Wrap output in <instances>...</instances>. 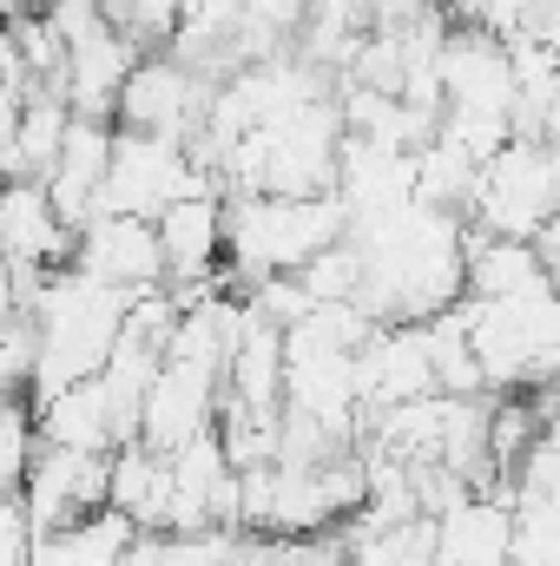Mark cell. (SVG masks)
Masks as SVG:
<instances>
[{"label":"cell","mask_w":560,"mask_h":566,"mask_svg":"<svg viewBox=\"0 0 560 566\" xmlns=\"http://www.w3.org/2000/svg\"><path fill=\"white\" fill-rule=\"evenodd\" d=\"M126 310H133V290H113V283H100L80 264L46 271L40 296L27 303V316L40 329V363H33L27 402L66 389L80 376H100L106 356H113V343H120V329H126Z\"/></svg>","instance_id":"6da1fadb"},{"label":"cell","mask_w":560,"mask_h":566,"mask_svg":"<svg viewBox=\"0 0 560 566\" xmlns=\"http://www.w3.org/2000/svg\"><path fill=\"white\" fill-rule=\"evenodd\" d=\"M350 231V211L336 191H231V224H225V258L231 277H278V271H303L317 251H330Z\"/></svg>","instance_id":"7a4b0ae2"},{"label":"cell","mask_w":560,"mask_h":566,"mask_svg":"<svg viewBox=\"0 0 560 566\" xmlns=\"http://www.w3.org/2000/svg\"><path fill=\"white\" fill-rule=\"evenodd\" d=\"M462 323L475 343V363L488 389H548L560 382V296L528 290V296H468L462 290Z\"/></svg>","instance_id":"3957f363"},{"label":"cell","mask_w":560,"mask_h":566,"mask_svg":"<svg viewBox=\"0 0 560 566\" xmlns=\"http://www.w3.org/2000/svg\"><path fill=\"white\" fill-rule=\"evenodd\" d=\"M560 211L554 191V145L548 139H508L495 158H481L475 198H468V231L495 238H535Z\"/></svg>","instance_id":"277c9868"},{"label":"cell","mask_w":560,"mask_h":566,"mask_svg":"<svg viewBox=\"0 0 560 566\" xmlns=\"http://www.w3.org/2000/svg\"><path fill=\"white\" fill-rule=\"evenodd\" d=\"M198 185H211V171L191 158L185 139L120 126V139H113V171H106V191H100V211L158 218L172 198H185V191H198Z\"/></svg>","instance_id":"5b68a950"},{"label":"cell","mask_w":560,"mask_h":566,"mask_svg":"<svg viewBox=\"0 0 560 566\" xmlns=\"http://www.w3.org/2000/svg\"><path fill=\"white\" fill-rule=\"evenodd\" d=\"M106 488H113V454L40 441L27 461V481H20V507H27L33 534H53V527H73L80 514L106 507Z\"/></svg>","instance_id":"8992f818"},{"label":"cell","mask_w":560,"mask_h":566,"mask_svg":"<svg viewBox=\"0 0 560 566\" xmlns=\"http://www.w3.org/2000/svg\"><path fill=\"white\" fill-rule=\"evenodd\" d=\"M211 93H218V80L211 73H198V66H185L178 53L172 60H145L126 73V93H120V126H139V133H165V139H198V126H205V113H211Z\"/></svg>","instance_id":"52a82bcc"},{"label":"cell","mask_w":560,"mask_h":566,"mask_svg":"<svg viewBox=\"0 0 560 566\" xmlns=\"http://www.w3.org/2000/svg\"><path fill=\"white\" fill-rule=\"evenodd\" d=\"M73 264L93 271L113 290H165L172 271H165V244H158V224L152 218H133V211H93L80 224V244H73Z\"/></svg>","instance_id":"ba28073f"},{"label":"cell","mask_w":560,"mask_h":566,"mask_svg":"<svg viewBox=\"0 0 560 566\" xmlns=\"http://www.w3.org/2000/svg\"><path fill=\"white\" fill-rule=\"evenodd\" d=\"M356 382H363V422H370L376 409H396V402L435 396L442 376H435L428 323H383V329L356 349Z\"/></svg>","instance_id":"9c48e42d"},{"label":"cell","mask_w":560,"mask_h":566,"mask_svg":"<svg viewBox=\"0 0 560 566\" xmlns=\"http://www.w3.org/2000/svg\"><path fill=\"white\" fill-rule=\"evenodd\" d=\"M152 224H158V244H165L172 290H185V283H211L218 277V258H225V224H231L225 178H211V185L172 198Z\"/></svg>","instance_id":"30bf717a"},{"label":"cell","mask_w":560,"mask_h":566,"mask_svg":"<svg viewBox=\"0 0 560 566\" xmlns=\"http://www.w3.org/2000/svg\"><path fill=\"white\" fill-rule=\"evenodd\" d=\"M80 231L60 218L46 178H0V251L7 264H33V271H60L73 264Z\"/></svg>","instance_id":"8fae6325"},{"label":"cell","mask_w":560,"mask_h":566,"mask_svg":"<svg viewBox=\"0 0 560 566\" xmlns=\"http://www.w3.org/2000/svg\"><path fill=\"white\" fill-rule=\"evenodd\" d=\"M218 376H198V369H185V363H158V376H152V389H145V416H139V441L145 448H158V454H178L185 441H198V434H211L218 428Z\"/></svg>","instance_id":"7c38bea8"},{"label":"cell","mask_w":560,"mask_h":566,"mask_svg":"<svg viewBox=\"0 0 560 566\" xmlns=\"http://www.w3.org/2000/svg\"><path fill=\"white\" fill-rule=\"evenodd\" d=\"M435 560L442 566H515V501L508 494H462L435 514Z\"/></svg>","instance_id":"4fadbf2b"},{"label":"cell","mask_w":560,"mask_h":566,"mask_svg":"<svg viewBox=\"0 0 560 566\" xmlns=\"http://www.w3.org/2000/svg\"><path fill=\"white\" fill-rule=\"evenodd\" d=\"M336 198L350 218L363 211H390L416 198V151L409 145H383L363 133H343V158H336Z\"/></svg>","instance_id":"5bb4252c"},{"label":"cell","mask_w":560,"mask_h":566,"mask_svg":"<svg viewBox=\"0 0 560 566\" xmlns=\"http://www.w3.org/2000/svg\"><path fill=\"white\" fill-rule=\"evenodd\" d=\"M113 139H120L113 119H80L73 113L60 158L46 165V191H53V205L73 231L100 211V191H106V171H113Z\"/></svg>","instance_id":"9a60e30c"},{"label":"cell","mask_w":560,"mask_h":566,"mask_svg":"<svg viewBox=\"0 0 560 566\" xmlns=\"http://www.w3.org/2000/svg\"><path fill=\"white\" fill-rule=\"evenodd\" d=\"M106 501L139 527V534H172V507H178V481H172V454L145 448V441H120L113 448V488Z\"/></svg>","instance_id":"2e32d148"},{"label":"cell","mask_w":560,"mask_h":566,"mask_svg":"<svg viewBox=\"0 0 560 566\" xmlns=\"http://www.w3.org/2000/svg\"><path fill=\"white\" fill-rule=\"evenodd\" d=\"M33 434L53 441V448H100V454H113L120 448V422H113L106 382L100 376H80V382L40 396L33 402Z\"/></svg>","instance_id":"e0dca14e"},{"label":"cell","mask_w":560,"mask_h":566,"mask_svg":"<svg viewBox=\"0 0 560 566\" xmlns=\"http://www.w3.org/2000/svg\"><path fill=\"white\" fill-rule=\"evenodd\" d=\"M225 396H238V402L258 409V416H283V329L265 323L258 310H251L245 343H238L231 363H225Z\"/></svg>","instance_id":"ac0fdd59"},{"label":"cell","mask_w":560,"mask_h":566,"mask_svg":"<svg viewBox=\"0 0 560 566\" xmlns=\"http://www.w3.org/2000/svg\"><path fill=\"white\" fill-rule=\"evenodd\" d=\"M528 290H548L535 238L468 231V296H528Z\"/></svg>","instance_id":"d6986e66"},{"label":"cell","mask_w":560,"mask_h":566,"mask_svg":"<svg viewBox=\"0 0 560 566\" xmlns=\"http://www.w3.org/2000/svg\"><path fill=\"white\" fill-rule=\"evenodd\" d=\"M297 277H303V290H310L317 303H356V296H363V251H356L350 238H336V244L317 251Z\"/></svg>","instance_id":"ffe728a7"},{"label":"cell","mask_w":560,"mask_h":566,"mask_svg":"<svg viewBox=\"0 0 560 566\" xmlns=\"http://www.w3.org/2000/svg\"><path fill=\"white\" fill-rule=\"evenodd\" d=\"M535 258H541V271H548V290L560 296V211L535 231Z\"/></svg>","instance_id":"44dd1931"}]
</instances>
